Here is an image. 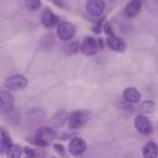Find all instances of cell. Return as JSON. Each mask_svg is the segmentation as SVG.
Returning a JSON list of instances; mask_svg holds the SVG:
<instances>
[{
    "instance_id": "cell-1",
    "label": "cell",
    "mask_w": 158,
    "mask_h": 158,
    "mask_svg": "<svg viewBox=\"0 0 158 158\" xmlns=\"http://www.w3.org/2000/svg\"><path fill=\"white\" fill-rule=\"evenodd\" d=\"M54 138H56V131H54L52 127L43 126V127H40V128L35 132L32 142H33L37 147L44 148V147H47Z\"/></svg>"
},
{
    "instance_id": "cell-2",
    "label": "cell",
    "mask_w": 158,
    "mask_h": 158,
    "mask_svg": "<svg viewBox=\"0 0 158 158\" xmlns=\"http://www.w3.org/2000/svg\"><path fill=\"white\" fill-rule=\"evenodd\" d=\"M102 48L101 38H95L93 36H86L80 42V52L84 56H94Z\"/></svg>"
},
{
    "instance_id": "cell-3",
    "label": "cell",
    "mask_w": 158,
    "mask_h": 158,
    "mask_svg": "<svg viewBox=\"0 0 158 158\" xmlns=\"http://www.w3.org/2000/svg\"><path fill=\"white\" fill-rule=\"evenodd\" d=\"M89 117H90V115L86 111H83V110L73 111L68 116L67 126L69 130H79L86 125V122L89 121Z\"/></svg>"
},
{
    "instance_id": "cell-4",
    "label": "cell",
    "mask_w": 158,
    "mask_h": 158,
    "mask_svg": "<svg viewBox=\"0 0 158 158\" xmlns=\"http://www.w3.org/2000/svg\"><path fill=\"white\" fill-rule=\"evenodd\" d=\"M56 35L63 42L72 41L75 36V26L69 21H59L57 25Z\"/></svg>"
},
{
    "instance_id": "cell-5",
    "label": "cell",
    "mask_w": 158,
    "mask_h": 158,
    "mask_svg": "<svg viewBox=\"0 0 158 158\" xmlns=\"http://www.w3.org/2000/svg\"><path fill=\"white\" fill-rule=\"evenodd\" d=\"M28 84L27 78L23 74H12L10 77L6 78V80L4 81V86L5 89L10 90V91H20L23 90Z\"/></svg>"
},
{
    "instance_id": "cell-6",
    "label": "cell",
    "mask_w": 158,
    "mask_h": 158,
    "mask_svg": "<svg viewBox=\"0 0 158 158\" xmlns=\"http://www.w3.org/2000/svg\"><path fill=\"white\" fill-rule=\"evenodd\" d=\"M133 126H135L136 131L143 136H149L153 132V125H152L151 120L147 117V115H144V114H139L135 117Z\"/></svg>"
},
{
    "instance_id": "cell-7",
    "label": "cell",
    "mask_w": 158,
    "mask_h": 158,
    "mask_svg": "<svg viewBox=\"0 0 158 158\" xmlns=\"http://www.w3.org/2000/svg\"><path fill=\"white\" fill-rule=\"evenodd\" d=\"M15 99L14 95L7 89H2L0 93V111L1 114H9L14 110Z\"/></svg>"
},
{
    "instance_id": "cell-8",
    "label": "cell",
    "mask_w": 158,
    "mask_h": 158,
    "mask_svg": "<svg viewBox=\"0 0 158 158\" xmlns=\"http://www.w3.org/2000/svg\"><path fill=\"white\" fill-rule=\"evenodd\" d=\"M85 10L91 17L99 19L105 11V2L104 0H86Z\"/></svg>"
},
{
    "instance_id": "cell-9",
    "label": "cell",
    "mask_w": 158,
    "mask_h": 158,
    "mask_svg": "<svg viewBox=\"0 0 158 158\" xmlns=\"http://www.w3.org/2000/svg\"><path fill=\"white\" fill-rule=\"evenodd\" d=\"M67 149L72 156H81L86 149V142L81 137H73L68 142Z\"/></svg>"
},
{
    "instance_id": "cell-10",
    "label": "cell",
    "mask_w": 158,
    "mask_h": 158,
    "mask_svg": "<svg viewBox=\"0 0 158 158\" xmlns=\"http://www.w3.org/2000/svg\"><path fill=\"white\" fill-rule=\"evenodd\" d=\"M106 44H107V47H109L111 51L117 52V53H122V52H125V49H126V42H125L121 37L116 36L115 33L107 35Z\"/></svg>"
},
{
    "instance_id": "cell-11",
    "label": "cell",
    "mask_w": 158,
    "mask_h": 158,
    "mask_svg": "<svg viewBox=\"0 0 158 158\" xmlns=\"http://www.w3.org/2000/svg\"><path fill=\"white\" fill-rule=\"evenodd\" d=\"M41 21H42V25L46 28H52L56 25H58V22H59L58 16L49 7H44L43 9L42 15H41Z\"/></svg>"
},
{
    "instance_id": "cell-12",
    "label": "cell",
    "mask_w": 158,
    "mask_h": 158,
    "mask_svg": "<svg viewBox=\"0 0 158 158\" xmlns=\"http://www.w3.org/2000/svg\"><path fill=\"white\" fill-rule=\"evenodd\" d=\"M122 98L128 104L135 105V104H138L141 101V93L133 86H127L122 91Z\"/></svg>"
},
{
    "instance_id": "cell-13",
    "label": "cell",
    "mask_w": 158,
    "mask_h": 158,
    "mask_svg": "<svg viewBox=\"0 0 158 158\" xmlns=\"http://www.w3.org/2000/svg\"><path fill=\"white\" fill-rule=\"evenodd\" d=\"M12 143L14 142H12V138H11L10 133L4 127H1V130H0V153L6 154V151L10 148V146Z\"/></svg>"
},
{
    "instance_id": "cell-14",
    "label": "cell",
    "mask_w": 158,
    "mask_h": 158,
    "mask_svg": "<svg viewBox=\"0 0 158 158\" xmlns=\"http://www.w3.org/2000/svg\"><path fill=\"white\" fill-rule=\"evenodd\" d=\"M142 7L141 0H130L125 6V15L127 17H135L139 14Z\"/></svg>"
},
{
    "instance_id": "cell-15",
    "label": "cell",
    "mask_w": 158,
    "mask_h": 158,
    "mask_svg": "<svg viewBox=\"0 0 158 158\" xmlns=\"http://www.w3.org/2000/svg\"><path fill=\"white\" fill-rule=\"evenodd\" d=\"M142 156L144 158H156L158 157V144L153 141H148L142 147Z\"/></svg>"
},
{
    "instance_id": "cell-16",
    "label": "cell",
    "mask_w": 158,
    "mask_h": 158,
    "mask_svg": "<svg viewBox=\"0 0 158 158\" xmlns=\"http://www.w3.org/2000/svg\"><path fill=\"white\" fill-rule=\"evenodd\" d=\"M138 110L141 111V114H144V115L152 114V112H154V110H156V104H154L152 100H143V101H139V102H138Z\"/></svg>"
},
{
    "instance_id": "cell-17",
    "label": "cell",
    "mask_w": 158,
    "mask_h": 158,
    "mask_svg": "<svg viewBox=\"0 0 158 158\" xmlns=\"http://www.w3.org/2000/svg\"><path fill=\"white\" fill-rule=\"evenodd\" d=\"M68 114L65 112V111H59V112H57L54 116H53V118H52V122H53V125H54V127H63L64 126V123H67L68 122Z\"/></svg>"
},
{
    "instance_id": "cell-18",
    "label": "cell",
    "mask_w": 158,
    "mask_h": 158,
    "mask_svg": "<svg viewBox=\"0 0 158 158\" xmlns=\"http://www.w3.org/2000/svg\"><path fill=\"white\" fill-rule=\"evenodd\" d=\"M22 151L23 147L17 144V143H12L10 146V148L6 151V157L7 158H20L22 156Z\"/></svg>"
},
{
    "instance_id": "cell-19",
    "label": "cell",
    "mask_w": 158,
    "mask_h": 158,
    "mask_svg": "<svg viewBox=\"0 0 158 158\" xmlns=\"http://www.w3.org/2000/svg\"><path fill=\"white\" fill-rule=\"evenodd\" d=\"M78 51H80V44L77 41H73V40L68 41L67 44L64 46V53L65 54L72 56V54H75Z\"/></svg>"
},
{
    "instance_id": "cell-20",
    "label": "cell",
    "mask_w": 158,
    "mask_h": 158,
    "mask_svg": "<svg viewBox=\"0 0 158 158\" xmlns=\"http://www.w3.org/2000/svg\"><path fill=\"white\" fill-rule=\"evenodd\" d=\"M41 0H25V6L28 11H37L41 7Z\"/></svg>"
},
{
    "instance_id": "cell-21",
    "label": "cell",
    "mask_w": 158,
    "mask_h": 158,
    "mask_svg": "<svg viewBox=\"0 0 158 158\" xmlns=\"http://www.w3.org/2000/svg\"><path fill=\"white\" fill-rule=\"evenodd\" d=\"M53 149H54V152L58 153L59 156H64V154H65V148H64V146H63L62 143H54V144H53Z\"/></svg>"
},
{
    "instance_id": "cell-22",
    "label": "cell",
    "mask_w": 158,
    "mask_h": 158,
    "mask_svg": "<svg viewBox=\"0 0 158 158\" xmlns=\"http://www.w3.org/2000/svg\"><path fill=\"white\" fill-rule=\"evenodd\" d=\"M23 151H25V154L27 157H36L37 156V153L32 148H30V147H23Z\"/></svg>"
},
{
    "instance_id": "cell-23",
    "label": "cell",
    "mask_w": 158,
    "mask_h": 158,
    "mask_svg": "<svg viewBox=\"0 0 158 158\" xmlns=\"http://www.w3.org/2000/svg\"><path fill=\"white\" fill-rule=\"evenodd\" d=\"M53 2H54L57 6H62V5H63V0H53Z\"/></svg>"
}]
</instances>
